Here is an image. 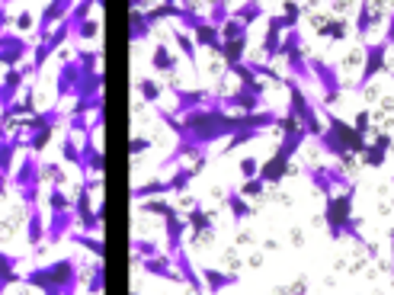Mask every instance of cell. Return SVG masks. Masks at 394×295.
<instances>
[{"mask_svg": "<svg viewBox=\"0 0 394 295\" xmlns=\"http://www.w3.org/2000/svg\"><path fill=\"white\" fill-rule=\"evenodd\" d=\"M353 199H356V186L343 193H333V196H324V222H327V238L330 241H343L350 238L353 244L366 247L369 241L362 238L359 225L362 218L353 215Z\"/></svg>", "mask_w": 394, "mask_h": 295, "instance_id": "1", "label": "cell"}, {"mask_svg": "<svg viewBox=\"0 0 394 295\" xmlns=\"http://www.w3.org/2000/svg\"><path fill=\"white\" fill-rule=\"evenodd\" d=\"M285 87H289V113L298 119V126L308 132V138H318L321 132H324V122H321V113H318V106L308 100V93H304V87L298 84V80L285 78L282 80Z\"/></svg>", "mask_w": 394, "mask_h": 295, "instance_id": "2", "label": "cell"}, {"mask_svg": "<svg viewBox=\"0 0 394 295\" xmlns=\"http://www.w3.org/2000/svg\"><path fill=\"white\" fill-rule=\"evenodd\" d=\"M279 55L285 58V64H289V74L292 80H298V84H311V68H308V58H304V39H302V29H289V32L282 35V45H279Z\"/></svg>", "mask_w": 394, "mask_h": 295, "instance_id": "3", "label": "cell"}, {"mask_svg": "<svg viewBox=\"0 0 394 295\" xmlns=\"http://www.w3.org/2000/svg\"><path fill=\"white\" fill-rule=\"evenodd\" d=\"M308 68H311V78L321 84V106L330 109L340 100V93H343V80H340L337 64L324 61V58H308Z\"/></svg>", "mask_w": 394, "mask_h": 295, "instance_id": "4", "label": "cell"}, {"mask_svg": "<svg viewBox=\"0 0 394 295\" xmlns=\"http://www.w3.org/2000/svg\"><path fill=\"white\" fill-rule=\"evenodd\" d=\"M388 49H391V45H385L381 39L378 42H366V49H362V74L353 84L356 93H366V87L388 68Z\"/></svg>", "mask_w": 394, "mask_h": 295, "instance_id": "5", "label": "cell"}, {"mask_svg": "<svg viewBox=\"0 0 394 295\" xmlns=\"http://www.w3.org/2000/svg\"><path fill=\"white\" fill-rule=\"evenodd\" d=\"M289 29H298V23L289 20V16H270V23H266V35H263V64H273L279 58L282 32H289Z\"/></svg>", "mask_w": 394, "mask_h": 295, "instance_id": "6", "label": "cell"}, {"mask_svg": "<svg viewBox=\"0 0 394 295\" xmlns=\"http://www.w3.org/2000/svg\"><path fill=\"white\" fill-rule=\"evenodd\" d=\"M292 174H298V167H295V161L292 157H285V155H273L266 164H260V180L266 183V186H279V183L285 180V176H292Z\"/></svg>", "mask_w": 394, "mask_h": 295, "instance_id": "7", "label": "cell"}, {"mask_svg": "<svg viewBox=\"0 0 394 295\" xmlns=\"http://www.w3.org/2000/svg\"><path fill=\"white\" fill-rule=\"evenodd\" d=\"M394 148V138L388 132H378V128H375L372 132V141H369L366 145V151H362V164H366V167H372V170H381L385 167V161H388V151H391Z\"/></svg>", "mask_w": 394, "mask_h": 295, "instance_id": "8", "label": "cell"}, {"mask_svg": "<svg viewBox=\"0 0 394 295\" xmlns=\"http://www.w3.org/2000/svg\"><path fill=\"white\" fill-rule=\"evenodd\" d=\"M164 231H167V257H173L177 251L186 247V218H180V212H170L164 218Z\"/></svg>", "mask_w": 394, "mask_h": 295, "instance_id": "9", "label": "cell"}, {"mask_svg": "<svg viewBox=\"0 0 394 295\" xmlns=\"http://www.w3.org/2000/svg\"><path fill=\"white\" fill-rule=\"evenodd\" d=\"M202 286H205V295H218L225 292L228 286H237L241 276L237 273H225V270H215V267H202Z\"/></svg>", "mask_w": 394, "mask_h": 295, "instance_id": "10", "label": "cell"}, {"mask_svg": "<svg viewBox=\"0 0 394 295\" xmlns=\"http://www.w3.org/2000/svg\"><path fill=\"white\" fill-rule=\"evenodd\" d=\"M208 93H212V90H205V87H199V90H180V87L173 84V97H177V113H173V116H183V113H189V109L205 106Z\"/></svg>", "mask_w": 394, "mask_h": 295, "instance_id": "11", "label": "cell"}, {"mask_svg": "<svg viewBox=\"0 0 394 295\" xmlns=\"http://www.w3.org/2000/svg\"><path fill=\"white\" fill-rule=\"evenodd\" d=\"M378 20L381 16L375 13L372 0H359V10H356V35H359V39H369V32L378 26Z\"/></svg>", "mask_w": 394, "mask_h": 295, "instance_id": "12", "label": "cell"}, {"mask_svg": "<svg viewBox=\"0 0 394 295\" xmlns=\"http://www.w3.org/2000/svg\"><path fill=\"white\" fill-rule=\"evenodd\" d=\"M193 42L196 45H202V49H212L215 55H218V49H222V35H218V26H212V23H199V26L193 29Z\"/></svg>", "mask_w": 394, "mask_h": 295, "instance_id": "13", "label": "cell"}, {"mask_svg": "<svg viewBox=\"0 0 394 295\" xmlns=\"http://www.w3.org/2000/svg\"><path fill=\"white\" fill-rule=\"evenodd\" d=\"M71 225H74V212H52V225L45 228V241L55 244L64 234H71Z\"/></svg>", "mask_w": 394, "mask_h": 295, "instance_id": "14", "label": "cell"}, {"mask_svg": "<svg viewBox=\"0 0 394 295\" xmlns=\"http://www.w3.org/2000/svg\"><path fill=\"white\" fill-rule=\"evenodd\" d=\"M77 80H80V64L77 61H64L58 71V100H64L68 93H74Z\"/></svg>", "mask_w": 394, "mask_h": 295, "instance_id": "15", "label": "cell"}, {"mask_svg": "<svg viewBox=\"0 0 394 295\" xmlns=\"http://www.w3.org/2000/svg\"><path fill=\"white\" fill-rule=\"evenodd\" d=\"M196 176H199V170H196L193 164H189V167H180L173 176H167V180H164V183H167V193H170V196H183Z\"/></svg>", "mask_w": 394, "mask_h": 295, "instance_id": "16", "label": "cell"}, {"mask_svg": "<svg viewBox=\"0 0 394 295\" xmlns=\"http://www.w3.org/2000/svg\"><path fill=\"white\" fill-rule=\"evenodd\" d=\"M173 42H177V49H180V55L189 61V68L199 71V52H196V42H193V35L186 32V29H173Z\"/></svg>", "mask_w": 394, "mask_h": 295, "instance_id": "17", "label": "cell"}, {"mask_svg": "<svg viewBox=\"0 0 394 295\" xmlns=\"http://www.w3.org/2000/svg\"><path fill=\"white\" fill-rule=\"evenodd\" d=\"M225 205L231 209V222H234V225H241L244 218L253 215V205H250V199H244L237 190H228V196H225Z\"/></svg>", "mask_w": 394, "mask_h": 295, "instance_id": "18", "label": "cell"}, {"mask_svg": "<svg viewBox=\"0 0 394 295\" xmlns=\"http://www.w3.org/2000/svg\"><path fill=\"white\" fill-rule=\"evenodd\" d=\"M151 68L160 71V74H173L177 71V55L170 52V45L167 42H157L151 52Z\"/></svg>", "mask_w": 394, "mask_h": 295, "instance_id": "19", "label": "cell"}, {"mask_svg": "<svg viewBox=\"0 0 394 295\" xmlns=\"http://www.w3.org/2000/svg\"><path fill=\"white\" fill-rule=\"evenodd\" d=\"M263 13H266V10H263V0H244L237 10H231V20H241L244 26L250 29L256 20H263Z\"/></svg>", "mask_w": 394, "mask_h": 295, "instance_id": "20", "label": "cell"}, {"mask_svg": "<svg viewBox=\"0 0 394 295\" xmlns=\"http://www.w3.org/2000/svg\"><path fill=\"white\" fill-rule=\"evenodd\" d=\"M13 183L20 186V190H26V186H35V183H42V176H39V164H35V157H26V161L20 164V174L13 176Z\"/></svg>", "mask_w": 394, "mask_h": 295, "instance_id": "21", "label": "cell"}, {"mask_svg": "<svg viewBox=\"0 0 394 295\" xmlns=\"http://www.w3.org/2000/svg\"><path fill=\"white\" fill-rule=\"evenodd\" d=\"M314 141H318L321 151H324L327 157H333V161H337L340 155H346V148H343V141H340V135H337V132H330V128H324V132H321Z\"/></svg>", "mask_w": 394, "mask_h": 295, "instance_id": "22", "label": "cell"}, {"mask_svg": "<svg viewBox=\"0 0 394 295\" xmlns=\"http://www.w3.org/2000/svg\"><path fill=\"white\" fill-rule=\"evenodd\" d=\"M26 238L32 247H39L45 241V225H42V212L39 205H29V228H26Z\"/></svg>", "mask_w": 394, "mask_h": 295, "instance_id": "23", "label": "cell"}, {"mask_svg": "<svg viewBox=\"0 0 394 295\" xmlns=\"http://www.w3.org/2000/svg\"><path fill=\"white\" fill-rule=\"evenodd\" d=\"M346 32H350V23H346V20L318 23V35H321V39H333V42H340V39H346Z\"/></svg>", "mask_w": 394, "mask_h": 295, "instance_id": "24", "label": "cell"}, {"mask_svg": "<svg viewBox=\"0 0 394 295\" xmlns=\"http://www.w3.org/2000/svg\"><path fill=\"white\" fill-rule=\"evenodd\" d=\"M145 215H160V218H167L170 212H177L173 209V203L170 199H164V196H154V199H141V205H138Z\"/></svg>", "mask_w": 394, "mask_h": 295, "instance_id": "25", "label": "cell"}, {"mask_svg": "<svg viewBox=\"0 0 394 295\" xmlns=\"http://www.w3.org/2000/svg\"><path fill=\"white\" fill-rule=\"evenodd\" d=\"M131 29H129V39L131 42H145L148 35H151V26H148V20H145V13L141 10H131Z\"/></svg>", "mask_w": 394, "mask_h": 295, "instance_id": "26", "label": "cell"}, {"mask_svg": "<svg viewBox=\"0 0 394 295\" xmlns=\"http://www.w3.org/2000/svg\"><path fill=\"white\" fill-rule=\"evenodd\" d=\"M71 241H74V244H83L87 247V251L93 253V257H97V260H103L106 257V244L100 238H93V234H83V231H71Z\"/></svg>", "mask_w": 394, "mask_h": 295, "instance_id": "27", "label": "cell"}, {"mask_svg": "<svg viewBox=\"0 0 394 295\" xmlns=\"http://www.w3.org/2000/svg\"><path fill=\"white\" fill-rule=\"evenodd\" d=\"M131 196L135 199H154V196H170V193H167L164 180H148V183H141V186H135Z\"/></svg>", "mask_w": 394, "mask_h": 295, "instance_id": "28", "label": "cell"}, {"mask_svg": "<svg viewBox=\"0 0 394 295\" xmlns=\"http://www.w3.org/2000/svg\"><path fill=\"white\" fill-rule=\"evenodd\" d=\"M218 35H222V42H231V39H244V35H250V29L244 26L241 20H225L222 26H218Z\"/></svg>", "mask_w": 394, "mask_h": 295, "instance_id": "29", "label": "cell"}, {"mask_svg": "<svg viewBox=\"0 0 394 295\" xmlns=\"http://www.w3.org/2000/svg\"><path fill=\"white\" fill-rule=\"evenodd\" d=\"M61 157L64 161H71L77 170H83V157H80V148L74 145V132L64 135V145H61Z\"/></svg>", "mask_w": 394, "mask_h": 295, "instance_id": "30", "label": "cell"}, {"mask_svg": "<svg viewBox=\"0 0 394 295\" xmlns=\"http://www.w3.org/2000/svg\"><path fill=\"white\" fill-rule=\"evenodd\" d=\"M228 16H231V4H228V0H212V10H208L205 20L212 23V26H222Z\"/></svg>", "mask_w": 394, "mask_h": 295, "instance_id": "31", "label": "cell"}, {"mask_svg": "<svg viewBox=\"0 0 394 295\" xmlns=\"http://www.w3.org/2000/svg\"><path fill=\"white\" fill-rule=\"evenodd\" d=\"M138 93H141V100H145V103H154V106H157V100H160V84H157V80H151V78H141V80H138Z\"/></svg>", "mask_w": 394, "mask_h": 295, "instance_id": "32", "label": "cell"}, {"mask_svg": "<svg viewBox=\"0 0 394 295\" xmlns=\"http://www.w3.org/2000/svg\"><path fill=\"white\" fill-rule=\"evenodd\" d=\"M237 193H241L244 199H260L263 193H266V183H263L260 176H253V180H244V183H241V190H237Z\"/></svg>", "mask_w": 394, "mask_h": 295, "instance_id": "33", "label": "cell"}, {"mask_svg": "<svg viewBox=\"0 0 394 295\" xmlns=\"http://www.w3.org/2000/svg\"><path fill=\"white\" fill-rule=\"evenodd\" d=\"M131 251H135V260H148V257H157L160 253L154 241H141V238L131 241Z\"/></svg>", "mask_w": 394, "mask_h": 295, "instance_id": "34", "label": "cell"}, {"mask_svg": "<svg viewBox=\"0 0 394 295\" xmlns=\"http://www.w3.org/2000/svg\"><path fill=\"white\" fill-rule=\"evenodd\" d=\"M97 35H100V23L90 20V16L74 29V39H80V42H90V39H97Z\"/></svg>", "mask_w": 394, "mask_h": 295, "instance_id": "35", "label": "cell"}, {"mask_svg": "<svg viewBox=\"0 0 394 295\" xmlns=\"http://www.w3.org/2000/svg\"><path fill=\"white\" fill-rule=\"evenodd\" d=\"M103 276H106L103 260H97V263H93V270H90V279H87V292H90V295L103 292Z\"/></svg>", "mask_w": 394, "mask_h": 295, "instance_id": "36", "label": "cell"}, {"mask_svg": "<svg viewBox=\"0 0 394 295\" xmlns=\"http://www.w3.org/2000/svg\"><path fill=\"white\" fill-rule=\"evenodd\" d=\"M49 209H52V212H71V199L64 196L61 186H52V193H49Z\"/></svg>", "mask_w": 394, "mask_h": 295, "instance_id": "37", "label": "cell"}, {"mask_svg": "<svg viewBox=\"0 0 394 295\" xmlns=\"http://www.w3.org/2000/svg\"><path fill=\"white\" fill-rule=\"evenodd\" d=\"M52 132H55V128H39V132H29V151H42V148L49 145V138H52Z\"/></svg>", "mask_w": 394, "mask_h": 295, "instance_id": "38", "label": "cell"}, {"mask_svg": "<svg viewBox=\"0 0 394 295\" xmlns=\"http://www.w3.org/2000/svg\"><path fill=\"white\" fill-rule=\"evenodd\" d=\"M353 128L359 135H369L372 132V113H369V109H362V113H356V122H353Z\"/></svg>", "mask_w": 394, "mask_h": 295, "instance_id": "39", "label": "cell"}, {"mask_svg": "<svg viewBox=\"0 0 394 295\" xmlns=\"http://www.w3.org/2000/svg\"><path fill=\"white\" fill-rule=\"evenodd\" d=\"M256 174H260V161H256V157H241V176L244 180H253Z\"/></svg>", "mask_w": 394, "mask_h": 295, "instance_id": "40", "label": "cell"}, {"mask_svg": "<svg viewBox=\"0 0 394 295\" xmlns=\"http://www.w3.org/2000/svg\"><path fill=\"white\" fill-rule=\"evenodd\" d=\"M282 16H289V20H302V4H298V0H285L282 4Z\"/></svg>", "mask_w": 394, "mask_h": 295, "instance_id": "41", "label": "cell"}, {"mask_svg": "<svg viewBox=\"0 0 394 295\" xmlns=\"http://www.w3.org/2000/svg\"><path fill=\"white\" fill-rule=\"evenodd\" d=\"M13 26H16V32H26V29L32 26V13H29V10H20V13L13 16Z\"/></svg>", "mask_w": 394, "mask_h": 295, "instance_id": "42", "label": "cell"}, {"mask_svg": "<svg viewBox=\"0 0 394 295\" xmlns=\"http://www.w3.org/2000/svg\"><path fill=\"white\" fill-rule=\"evenodd\" d=\"M148 148H151V138H131V157H138V155H145Z\"/></svg>", "mask_w": 394, "mask_h": 295, "instance_id": "43", "label": "cell"}, {"mask_svg": "<svg viewBox=\"0 0 394 295\" xmlns=\"http://www.w3.org/2000/svg\"><path fill=\"white\" fill-rule=\"evenodd\" d=\"M388 26H385V35H381V42H385V45H394V10H391V13H388Z\"/></svg>", "mask_w": 394, "mask_h": 295, "instance_id": "44", "label": "cell"}, {"mask_svg": "<svg viewBox=\"0 0 394 295\" xmlns=\"http://www.w3.org/2000/svg\"><path fill=\"white\" fill-rule=\"evenodd\" d=\"M388 238H391V270H394V228H391V234H388Z\"/></svg>", "mask_w": 394, "mask_h": 295, "instance_id": "45", "label": "cell"}, {"mask_svg": "<svg viewBox=\"0 0 394 295\" xmlns=\"http://www.w3.org/2000/svg\"><path fill=\"white\" fill-rule=\"evenodd\" d=\"M160 4H180V0H160Z\"/></svg>", "mask_w": 394, "mask_h": 295, "instance_id": "46", "label": "cell"}, {"mask_svg": "<svg viewBox=\"0 0 394 295\" xmlns=\"http://www.w3.org/2000/svg\"><path fill=\"white\" fill-rule=\"evenodd\" d=\"M298 4H302V0H298Z\"/></svg>", "mask_w": 394, "mask_h": 295, "instance_id": "47", "label": "cell"}]
</instances>
